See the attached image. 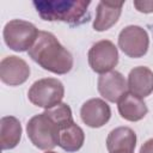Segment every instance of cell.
<instances>
[{
    "instance_id": "obj_18",
    "label": "cell",
    "mask_w": 153,
    "mask_h": 153,
    "mask_svg": "<svg viewBox=\"0 0 153 153\" xmlns=\"http://www.w3.org/2000/svg\"><path fill=\"white\" fill-rule=\"evenodd\" d=\"M134 7L141 13H152L153 12V0H135Z\"/></svg>"
},
{
    "instance_id": "obj_15",
    "label": "cell",
    "mask_w": 153,
    "mask_h": 153,
    "mask_svg": "<svg viewBox=\"0 0 153 153\" xmlns=\"http://www.w3.org/2000/svg\"><path fill=\"white\" fill-rule=\"evenodd\" d=\"M85 141L84 130L73 121L60 127L59 133V145L66 152H76L79 151Z\"/></svg>"
},
{
    "instance_id": "obj_3",
    "label": "cell",
    "mask_w": 153,
    "mask_h": 153,
    "mask_svg": "<svg viewBox=\"0 0 153 153\" xmlns=\"http://www.w3.org/2000/svg\"><path fill=\"white\" fill-rule=\"evenodd\" d=\"M26 133L30 141L39 149L49 151L59 145L60 126L44 112L31 117L26 124Z\"/></svg>"
},
{
    "instance_id": "obj_8",
    "label": "cell",
    "mask_w": 153,
    "mask_h": 153,
    "mask_svg": "<svg viewBox=\"0 0 153 153\" xmlns=\"http://www.w3.org/2000/svg\"><path fill=\"white\" fill-rule=\"evenodd\" d=\"M30 76L29 65L20 57L11 55L0 62V79L8 86H19Z\"/></svg>"
},
{
    "instance_id": "obj_21",
    "label": "cell",
    "mask_w": 153,
    "mask_h": 153,
    "mask_svg": "<svg viewBox=\"0 0 153 153\" xmlns=\"http://www.w3.org/2000/svg\"><path fill=\"white\" fill-rule=\"evenodd\" d=\"M45 153H56V152H53V151H47Z\"/></svg>"
},
{
    "instance_id": "obj_7",
    "label": "cell",
    "mask_w": 153,
    "mask_h": 153,
    "mask_svg": "<svg viewBox=\"0 0 153 153\" xmlns=\"http://www.w3.org/2000/svg\"><path fill=\"white\" fill-rule=\"evenodd\" d=\"M149 45L147 31L137 25H128L118 35V47L129 57L139 59L146 55Z\"/></svg>"
},
{
    "instance_id": "obj_6",
    "label": "cell",
    "mask_w": 153,
    "mask_h": 153,
    "mask_svg": "<svg viewBox=\"0 0 153 153\" xmlns=\"http://www.w3.org/2000/svg\"><path fill=\"white\" fill-rule=\"evenodd\" d=\"M88 65L93 72L105 74L111 72L118 63V50L109 39L96 42L88 50Z\"/></svg>"
},
{
    "instance_id": "obj_1",
    "label": "cell",
    "mask_w": 153,
    "mask_h": 153,
    "mask_svg": "<svg viewBox=\"0 0 153 153\" xmlns=\"http://www.w3.org/2000/svg\"><path fill=\"white\" fill-rule=\"evenodd\" d=\"M27 54L43 69L54 74H67L73 67L72 54L48 31H39L36 42Z\"/></svg>"
},
{
    "instance_id": "obj_20",
    "label": "cell",
    "mask_w": 153,
    "mask_h": 153,
    "mask_svg": "<svg viewBox=\"0 0 153 153\" xmlns=\"http://www.w3.org/2000/svg\"><path fill=\"white\" fill-rule=\"evenodd\" d=\"M112 153H133V152H112Z\"/></svg>"
},
{
    "instance_id": "obj_13",
    "label": "cell",
    "mask_w": 153,
    "mask_h": 153,
    "mask_svg": "<svg viewBox=\"0 0 153 153\" xmlns=\"http://www.w3.org/2000/svg\"><path fill=\"white\" fill-rule=\"evenodd\" d=\"M136 146V134L129 127H117L106 137V148L112 152H133Z\"/></svg>"
},
{
    "instance_id": "obj_4",
    "label": "cell",
    "mask_w": 153,
    "mask_h": 153,
    "mask_svg": "<svg viewBox=\"0 0 153 153\" xmlns=\"http://www.w3.org/2000/svg\"><path fill=\"white\" fill-rule=\"evenodd\" d=\"M38 29L30 22L13 19L6 23L2 36L6 45L14 51H29L38 37Z\"/></svg>"
},
{
    "instance_id": "obj_16",
    "label": "cell",
    "mask_w": 153,
    "mask_h": 153,
    "mask_svg": "<svg viewBox=\"0 0 153 153\" xmlns=\"http://www.w3.org/2000/svg\"><path fill=\"white\" fill-rule=\"evenodd\" d=\"M22 137V126L18 118L14 116H4L0 120V143L1 148H14Z\"/></svg>"
},
{
    "instance_id": "obj_2",
    "label": "cell",
    "mask_w": 153,
    "mask_h": 153,
    "mask_svg": "<svg viewBox=\"0 0 153 153\" xmlns=\"http://www.w3.org/2000/svg\"><path fill=\"white\" fill-rule=\"evenodd\" d=\"M33 6L43 20L47 22H63L71 25L84 23L88 0H33Z\"/></svg>"
},
{
    "instance_id": "obj_17",
    "label": "cell",
    "mask_w": 153,
    "mask_h": 153,
    "mask_svg": "<svg viewBox=\"0 0 153 153\" xmlns=\"http://www.w3.org/2000/svg\"><path fill=\"white\" fill-rule=\"evenodd\" d=\"M45 114L49 115L60 127L73 122V116H72V110L69 108L68 104L66 103H60L57 105H55L54 108L47 109Z\"/></svg>"
},
{
    "instance_id": "obj_12",
    "label": "cell",
    "mask_w": 153,
    "mask_h": 153,
    "mask_svg": "<svg viewBox=\"0 0 153 153\" xmlns=\"http://www.w3.org/2000/svg\"><path fill=\"white\" fill-rule=\"evenodd\" d=\"M123 2L100 1L97 6L96 19L93 20V29L96 31H106L114 26L122 13Z\"/></svg>"
},
{
    "instance_id": "obj_10",
    "label": "cell",
    "mask_w": 153,
    "mask_h": 153,
    "mask_svg": "<svg viewBox=\"0 0 153 153\" xmlns=\"http://www.w3.org/2000/svg\"><path fill=\"white\" fill-rule=\"evenodd\" d=\"M82 122L91 128H100L111 117L109 104L100 98H91L86 100L80 109Z\"/></svg>"
},
{
    "instance_id": "obj_5",
    "label": "cell",
    "mask_w": 153,
    "mask_h": 153,
    "mask_svg": "<svg viewBox=\"0 0 153 153\" xmlns=\"http://www.w3.org/2000/svg\"><path fill=\"white\" fill-rule=\"evenodd\" d=\"M65 96L63 84L55 78H44L35 81L29 88V100L39 108L50 109L60 104Z\"/></svg>"
},
{
    "instance_id": "obj_9",
    "label": "cell",
    "mask_w": 153,
    "mask_h": 153,
    "mask_svg": "<svg viewBox=\"0 0 153 153\" xmlns=\"http://www.w3.org/2000/svg\"><path fill=\"white\" fill-rule=\"evenodd\" d=\"M127 81L124 76L117 71L100 74V76L98 78L99 94L111 103H118V100L127 93Z\"/></svg>"
},
{
    "instance_id": "obj_14",
    "label": "cell",
    "mask_w": 153,
    "mask_h": 153,
    "mask_svg": "<svg viewBox=\"0 0 153 153\" xmlns=\"http://www.w3.org/2000/svg\"><path fill=\"white\" fill-rule=\"evenodd\" d=\"M117 104L121 117L130 122H136L142 120L148 112L147 105L142 100V98H139L130 92H127L118 100Z\"/></svg>"
},
{
    "instance_id": "obj_19",
    "label": "cell",
    "mask_w": 153,
    "mask_h": 153,
    "mask_svg": "<svg viewBox=\"0 0 153 153\" xmlns=\"http://www.w3.org/2000/svg\"><path fill=\"white\" fill-rule=\"evenodd\" d=\"M140 153H153V139H149L145 143H142Z\"/></svg>"
},
{
    "instance_id": "obj_11",
    "label": "cell",
    "mask_w": 153,
    "mask_h": 153,
    "mask_svg": "<svg viewBox=\"0 0 153 153\" xmlns=\"http://www.w3.org/2000/svg\"><path fill=\"white\" fill-rule=\"evenodd\" d=\"M128 90L139 98L148 97L153 92V72L145 66L133 68L128 75Z\"/></svg>"
}]
</instances>
